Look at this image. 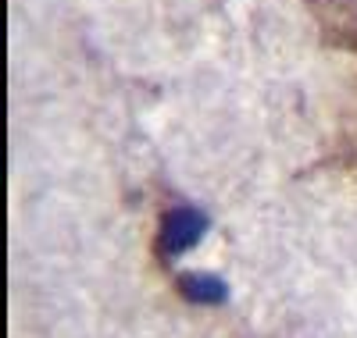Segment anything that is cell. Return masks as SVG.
I'll list each match as a JSON object with an SVG mask.
<instances>
[{
	"instance_id": "obj_1",
	"label": "cell",
	"mask_w": 357,
	"mask_h": 338,
	"mask_svg": "<svg viewBox=\"0 0 357 338\" xmlns=\"http://www.w3.org/2000/svg\"><path fill=\"white\" fill-rule=\"evenodd\" d=\"M204 232H207V218L200 210H193V207L168 210L161 218V232H158V253L165 260H172L178 253L193 250V246L204 239Z\"/></svg>"
},
{
	"instance_id": "obj_2",
	"label": "cell",
	"mask_w": 357,
	"mask_h": 338,
	"mask_svg": "<svg viewBox=\"0 0 357 338\" xmlns=\"http://www.w3.org/2000/svg\"><path fill=\"white\" fill-rule=\"evenodd\" d=\"M178 292L190 303H200V306L225 303V296H229V289L218 274H183V278H178Z\"/></svg>"
}]
</instances>
